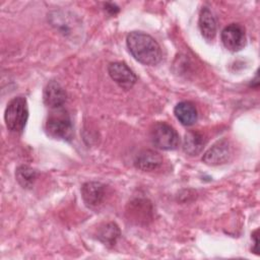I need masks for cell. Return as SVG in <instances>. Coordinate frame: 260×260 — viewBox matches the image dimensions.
Masks as SVG:
<instances>
[{
    "label": "cell",
    "instance_id": "1",
    "mask_svg": "<svg viewBox=\"0 0 260 260\" xmlns=\"http://www.w3.org/2000/svg\"><path fill=\"white\" fill-rule=\"evenodd\" d=\"M130 54L140 63L153 66L159 63L161 51L156 41L143 31H131L126 38Z\"/></svg>",
    "mask_w": 260,
    "mask_h": 260
},
{
    "label": "cell",
    "instance_id": "2",
    "mask_svg": "<svg viewBox=\"0 0 260 260\" xmlns=\"http://www.w3.org/2000/svg\"><path fill=\"white\" fill-rule=\"evenodd\" d=\"M28 119L27 102L23 96L13 98L5 109L4 121L11 132H21Z\"/></svg>",
    "mask_w": 260,
    "mask_h": 260
},
{
    "label": "cell",
    "instance_id": "3",
    "mask_svg": "<svg viewBox=\"0 0 260 260\" xmlns=\"http://www.w3.org/2000/svg\"><path fill=\"white\" fill-rule=\"evenodd\" d=\"M46 131L53 138L70 141L73 137V126L68 113L61 108L53 110L47 119Z\"/></svg>",
    "mask_w": 260,
    "mask_h": 260
},
{
    "label": "cell",
    "instance_id": "4",
    "mask_svg": "<svg viewBox=\"0 0 260 260\" xmlns=\"http://www.w3.org/2000/svg\"><path fill=\"white\" fill-rule=\"evenodd\" d=\"M150 138L154 146L164 150L176 149L180 144V137L177 131L165 122L153 125L150 131Z\"/></svg>",
    "mask_w": 260,
    "mask_h": 260
},
{
    "label": "cell",
    "instance_id": "5",
    "mask_svg": "<svg viewBox=\"0 0 260 260\" xmlns=\"http://www.w3.org/2000/svg\"><path fill=\"white\" fill-rule=\"evenodd\" d=\"M220 39L224 48L231 52H238L246 45L245 29L238 23H231L225 26L221 31Z\"/></svg>",
    "mask_w": 260,
    "mask_h": 260
},
{
    "label": "cell",
    "instance_id": "6",
    "mask_svg": "<svg viewBox=\"0 0 260 260\" xmlns=\"http://www.w3.org/2000/svg\"><path fill=\"white\" fill-rule=\"evenodd\" d=\"M111 78L122 88L130 89L137 81L134 72L123 62H113L108 66Z\"/></svg>",
    "mask_w": 260,
    "mask_h": 260
},
{
    "label": "cell",
    "instance_id": "7",
    "mask_svg": "<svg viewBox=\"0 0 260 260\" xmlns=\"http://www.w3.org/2000/svg\"><path fill=\"white\" fill-rule=\"evenodd\" d=\"M232 149L228 140L222 139L215 142L202 156V160L208 166L223 165L230 160Z\"/></svg>",
    "mask_w": 260,
    "mask_h": 260
},
{
    "label": "cell",
    "instance_id": "8",
    "mask_svg": "<svg viewBox=\"0 0 260 260\" xmlns=\"http://www.w3.org/2000/svg\"><path fill=\"white\" fill-rule=\"evenodd\" d=\"M43 100L48 108L52 110L59 109L66 101V92L58 81L51 80L44 88Z\"/></svg>",
    "mask_w": 260,
    "mask_h": 260
},
{
    "label": "cell",
    "instance_id": "9",
    "mask_svg": "<svg viewBox=\"0 0 260 260\" xmlns=\"http://www.w3.org/2000/svg\"><path fill=\"white\" fill-rule=\"evenodd\" d=\"M81 196L88 207H96L102 204L105 197V186L95 181L86 182L81 187Z\"/></svg>",
    "mask_w": 260,
    "mask_h": 260
},
{
    "label": "cell",
    "instance_id": "10",
    "mask_svg": "<svg viewBox=\"0 0 260 260\" xmlns=\"http://www.w3.org/2000/svg\"><path fill=\"white\" fill-rule=\"evenodd\" d=\"M198 25L200 32L204 39H206L207 41H211L214 39L217 30L216 20L212 11L206 6L202 7L200 10Z\"/></svg>",
    "mask_w": 260,
    "mask_h": 260
},
{
    "label": "cell",
    "instance_id": "11",
    "mask_svg": "<svg viewBox=\"0 0 260 260\" xmlns=\"http://www.w3.org/2000/svg\"><path fill=\"white\" fill-rule=\"evenodd\" d=\"M162 164V157L156 151L146 149L136 156L134 165L137 169L145 172H150L158 169Z\"/></svg>",
    "mask_w": 260,
    "mask_h": 260
},
{
    "label": "cell",
    "instance_id": "12",
    "mask_svg": "<svg viewBox=\"0 0 260 260\" xmlns=\"http://www.w3.org/2000/svg\"><path fill=\"white\" fill-rule=\"evenodd\" d=\"M174 114L179 122L185 126H191L197 121V110L193 103L184 101L176 105Z\"/></svg>",
    "mask_w": 260,
    "mask_h": 260
},
{
    "label": "cell",
    "instance_id": "13",
    "mask_svg": "<svg viewBox=\"0 0 260 260\" xmlns=\"http://www.w3.org/2000/svg\"><path fill=\"white\" fill-rule=\"evenodd\" d=\"M204 144L205 139L201 133L190 131L185 134L183 150L189 155H197L202 151Z\"/></svg>",
    "mask_w": 260,
    "mask_h": 260
},
{
    "label": "cell",
    "instance_id": "14",
    "mask_svg": "<svg viewBox=\"0 0 260 260\" xmlns=\"http://www.w3.org/2000/svg\"><path fill=\"white\" fill-rule=\"evenodd\" d=\"M120 234V229L115 222H108L99 229L96 238L107 246H114Z\"/></svg>",
    "mask_w": 260,
    "mask_h": 260
},
{
    "label": "cell",
    "instance_id": "15",
    "mask_svg": "<svg viewBox=\"0 0 260 260\" xmlns=\"http://www.w3.org/2000/svg\"><path fill=\"white\" fill-rule=\"evenodd\" d=\"M37 171L28 166H19L15 171V178L18 184L24 189H30L37 179Z\"/></svg>",
    "mask_w": 260,
    "mask_h": 260
},
{
    "label": "cell",
    "instance_id": "16",
    "mask_svg": "<svg viewBox=\"0 0 260 260\" xmlns=\"http://www.w3.org/2000/svg\"><path fill=\"white\" fill-rule=\"evenodd\" d=\"M105 10H107L110 14H114L115 15L116 13H118L119 7L117 5H115V4H113V3H107L105 5Z\"/></svg>",
    "mask_w": 260,
    "mask_h": 260
}]
</instances>
